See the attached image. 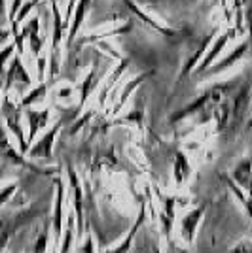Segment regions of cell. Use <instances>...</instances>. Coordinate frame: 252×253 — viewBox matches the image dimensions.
Segmentation results:
<instances>
[{
    "instance_id": "d6986e66",
    "label": "cell",
    "mask_w": 252,
    "mask_h": 253,
    "mask_svg": "<svg viewBox=\"0 0 252 253\" xmlns=\"http://www.w3.org/2000/svg\"><path fill=\"white\" fill-rule=\"evenodd\" d=\"M13 51H15V42L13 43H8L2 51H0V72L4 70V64L10 61V57L13 55Z\"/></svg>"
},
{
    "instance_id": "ba28073f",
    "label": "cell",
    "mask_w": 252,
    "mask_h": 253,
    "mask_svg": "<svg viewBox=\"0 0 252 253\" xmlns=\"http://www.w3.org/2000/svg\"><path fill=\"white\" fill-rule=\"evenodd\" d=\"M63 215V185L57 179V201H55V213H53V231H55V242L61 238V217Z\"/></svg>"
},
{
    "instance_id": "4fadbf2b",
    "label": "cell",
    "mask_w": 252,
    "mask_h": 253,
    "mask_svg": "<svg viewBox=\"0 0 252 253\" xmlns=\"http://www.w3.org/2000/svg\"><path fill=\"white\" fill-rule=\"evenodd\" d=\"M126 4H127V6H129V10L133 11V13H135V15H137V17H140V19H142V21H146L148 25H150V27H152V29H158V31L161 32V34H165V36H175V32H173V31H169V29H165V27H161V25H159V23L152 21V19H148L146 15H144V13H142V11L138 10V8H137V6H135V4H133V2H131V0H126Z\"/></svg>"
},
{
    "instance_id": "5b68a950",
    "label": "cell",
    "mask_w": 252,
    "mask_h": 253,
    "mask_svg": "<svg viewBox=\"0 0 252 253\" xmlns=\"http://www.w3.org/2000/svg\"><path fill=\"white\" fill-rule=\"evenodd\" d=\"M89 4H91V0H78V2H76V8H74V13H72V23H70V29H68V40H66L68 47H70V43L74 42L76 34H78L82 23H84L85 13L89 10Z\"/></svg>"
},
{
    "instance_id": "9a60e30c",
    "label": "cell",
    "mask_w": 252,
    "mask_h": 253,
    "mask_svg": "<svg viewBox=\"0 0 252 253\" xmlns=\"http://www.w3.org/2000/svg\"><path fill=\"white\" fill-rule=\"evenodd\" d=\"M142 219H144V210H140V215H138V219L137 223L133 225V231H131V234L126 238V242L122 244L118 250H112V252H108V253H127V250H129V246H131V242H133V236H135V231H137L138 227L142 225Z\"/></svg>"
},
{
    "instance_id": "ac0fdd59",
    "label": "cell",
    "mask_w": 252,
    "mask_h": 253,
    "mask_svg": "<svg viewBox=\"0 0 252 253\" xmlns=\"http://www.w3.org/2000/svg\"><path fill=\"white\" fill-rule=\"evenodd\" d=\"M27 40H29V45H31V51L34 53L36 57H40V51H42V47H44V38L40 36V31L31 32V34L27 36Z\"/></svg>"
},
{
    "instance_id": "484cf974",
    "label": "cell",
    "mask_w": 252,
    "mask_h": 253,
    "mask_svg": "<svg viewBox=\"0 0 252 253\" xmlns=\"http://www.w3.org/2000/svg\"><path fill=\"white\" fill-rule=\"evenodd\" d=\"M0 95H2V84H0Z\"/></svg>"
},
{
    "instance_id": "3957f363",
    "label": "cell",
    "mask_w": 252,
    "mask_h": 253,
    "mask_svg": "<svg viewBox=\"0 0 252 253\" xmlns=\"http://www.w3.org/2000/svg\"><path fill=\"white\" fill-rule=\"evenodd\" d=\"M247 49H249V42H243V43H239L233 51L224 59V61H220V63H216V64H210L209 68L203 72L201 76H216V74H220V72H224V70H228L231 64H235L239 59H243L245 57V53H247Z\"/></svg>"
},
{
    "instance_id": "44dd1931",
    "label": "cell",
    "mask_w": 252,
    "mask_h": 253,
    "mask_svg": "<svg viewBox=\"0 0 252 253\" xmlns=\"http://www.w3.org/2000/svg\"><path fill=\"white\" fill-rule=\"evenodd\" d=\"M70 227H72V215H68V231H66V234H64L63 246H61V252L59 253L70 252V246H72V231H70Z\"/></svg>"
},
{
    "instance_id": "5bb4252c",
    "label": "cell",
    "mask_w": 252,
    "mask_h": 253,
    "mask_svg": "<svg viewBox=\"0 0 252 253\" xmlns=\"http://www.w3.org/2000/svg\"><path fill=\"white\" fill-rule=\"evenodd\" d=\"M199 215H201V210H193L191 213L186 215V219H184V223H182V232H184L186 240H191L193 231H195V223L199 221Z\"/></svg>"
},
{
    "instance_id": "ffe728a7",
    "label": "cell",
    "mask_w": 252,
    "mask_h": 253,
    "mask_svg": "<svg viewBox=\"0 0 252 253\" xmlns=\"http://www.w3.org/2000/svg\"><path fill=\"white\" fill-rule=\"evenodd\" d=\"M46 246H48V229L38 234V238L34 240V250L32 253H46Z\"/></svg>"
},
{
    "instance_id": "6da1fadb",
    "label": "cell",
    "mask_w": 252,
    "mask_h": 253,
    "mask_svg": "<svg viewBox=\"0 0 252 253\" xmlns=\"http://www.w3.org/2000/svg\"><path fill=\"white\" fill-rule=\"evenodd\" d=\"M34 215V211H19L13 215H0V250H4V246L8 244L13 231H17L23 223H27Z\"/></svg>"
},
{
    "instance_id": "7c38bea8",
    "label": "cell",
    "mask_w": 252,
    "mask_h": 253,
    "mask_svg": "<svg viewBox=\"0 0 252 253\" xmlns=\"http://www.w3.org/2000/svg\"><path fill=\"white\" fill-rule=\"evenodd\" d=\"M46 91H48V85L46 84H40L38 87H34L31 93L21 100V108H31L32 104L40 102L44 96H46Z\"/></svg>"
},
{
    "instance_id": "e0dca14e",
    "label": "cell",
    "mask_w": 252,
    "mask_h": 253,
    "mask_svg": "<svg viewBox=\"0 0 252 253\" xmlns=\"http://www.w3.org/2000/svg\"><path fill=\"white\" fill-rule=\"evenodd\" d=\"M148 76H150V74H140V76L137 78V80H133L131 84H127L126 91H124V95H122V98H120V102H118V106H116V112H118V110H120L122 106L126 104V100H127V96H129V93H133V89H135V87H138V85L142 84V82L146 80Z\"/></svg>"
},
{
    "instance_id": "7a4b0ae2",
    "label": "cell",
    "mask_w": 252,
    "mask_h": 253,
    "mask_svg": "<svg viewBox=\"0 0 252 253\" xmlns=\"http://www.w3.org/2000/svg\"><path fill=\"white\" fill-rule=\"evenodd\" d=\"M233 34H235V31H233V29H230L228 32H224V34H220V36H216V40L210 43L209 53H207V55H203V59L199 61V66L195 68V76H201L205 70H207V68H209L210 64H214L216 57H218L222 49L228 45V42L233 38Z\"/></svg>"
},
{
    "instance_id": "8fae6325",
    "label": "cell",
    "mask_w": 252,
    "mask_h": 253,
    "mask_svg": "<svg viewBox=\"0 0 252 253\" xmlns=\"http://www.w3.org/2000/svg\"><path fill=\"white\" fill-rule=\"evenodd\" d=\"M209 43H210V36H207V38H203L199 42V45H197V49H195V53L189 57L188 61H186V64H184V68H182V74H180V78H186V76L191 72V68L197 64V61H201L203 59V51L209 47Z\"/></svg>"
},
{
    "instance_id": "52a82bcc",
    "label": "cell",
    "mask_w": 252,
    "mask_h": 253,
    "mask_svg": "<svg viewBox=\"0 0 252 253\" xmlns=\"http://www.w3.org/2000/svg\"><path fill=\"white\" fill-rule=\"evenodd\" d=\"M13 82H21L25 85L31 84V78H29V74H27V70H25V66L21 63V55H15L11 59L8 74H6V87H10Z\"/></svg>"
},
{
    "instance_id": "277c9868",
    "label": "cell",
    "mask_w": 252,
    "mask_h": 253,
    "mask_svg": "<svg viewBox=\"0 0 252 253\" xmlns=\"http://www.w3.org/2000/svg\"><path fill=\"white\" fill-rule=\"evenodd\" d=\"M59 128H61V121L57 123V125L53 126L52 130H48L46 134H44V138L34 146V148H31L27 153L31 155L32 159L36 157H50L52 155V146H53V140H55V136H57V132H59Z\"/></svg>"
},
{
    "instance_id": "8992f818",
    "label": "cell",
    "mask_w": 252,
    "mask_h": 253,
    "mask_svg": "<svg viewBox=\"0 0 252 253\" xmlns=\"http://www.w3.org/2000/svg\"><path fill=\"white\" fill-rule=\"evenodd\" d=\"M25 116H27V121H29V144H31L34 136H36V132L46 126L48 123V119H50V110H42V112H36V110H31V108H27V112H25Z\"/></svg>"
},
{
    "instance_id": "cb8c5ba5",
    "label": "cell",
    "mask_w": 252,
    "mask_h": 253,
    "mask_svg": "<svg viewBox=\"0 0 252 253\" xmlns=\"http://www.w3.org/2000/svg\"><path fill=\"white\" fill-rule=\"evenodd\" d=\"M44 70H46V59H44V57H38V80H40V82L44 80Z\"/></svg>"
},
{
    "instance_id": "2e32d148",
    "label": "cell",
    "mask_w": 252,
    "mask_h": 253,
    "mask_svg": "<svg viewBox=\"0 0 252 253\" xmlns=\"http://www.w3.org/2000/svg\"><path fill=\"white\" fill-rule=\"evenodd\" d=\"M95 84H97V70H91L89 72V76L85 78V82H84V85H82V98H80V106L84 104L85 102V98L89 96V93H91V89L95 87Z\"/></svg>"
},
{
    "instance_id": "603a6c76",
    "label": "cell",
    "mask_w": 252,
    "mask_h": 253,
    "mask_svg": "<svg viewBox=\"0 0 252 253\" xmlns=\"http://www.w3.org/2000/svg\"><path fill=\"white\" fill-rule=\"evenodd\" d=\"M231 253H252V244L251 242H243L239 244Z\"/></svg>"
},
{
    "instance_id": "9c48e42d",
    "label": "cell",
    "mask_w": 252,
    "mask_h": 253,
    "mask_svg": "<svg viewBox=\"0 0 252 253\" xmlns=\"http://www.w3.org/2000/svg\"><path fill=\"white\" fill-rule=\"evenodd\" d=\"M251 167H252V161L251 159H247V161H243L237 165V169H235V179H237V183L245 187L247 191H251L252 193V172H251Z\"/></svg>"
},
{
    "instance_id": "d4e9b609",
    "label": "cell",
    "mask_w": 252,
    "mask_h": 253,
    "mask_svg": "<svg viewBox=\"0 0 252 253\" xmlns=\"http://www.w3.org/2000/svg\"><path fill=\"white\" fill-rule=\"evenodd\" d=\"M6 21V0H0V25Z\"/></svg>"
},
{
    "instance_id": "30bf717a",
    "label": "cell",
    "mask_w": 252,
    "mask_h": 253,
    "mask_svg": "<svg viewBox=\"0 0 252 253\" xmlns=\"http://www.w3.org/2000/svg\"><path fill=\"white\" fill-rule=\"evenodd\" d=\"M68 178L72 181V189H74V206H76V213H78V234L84 232V217H82V191H80V183L78 178L72 170H68Z\"/></svg>"
},
{
    "instance_id": "7402d4cb",
    "label": "cell",
    "mask_w": 252,
    "mask_h": 253,
    "mask_svg": "<svg viewBox=\"0 0 252 253\" xmlns=\"http://www.w3.org/2000/svg\"><path fill=\"white\" fill-rule=\"evenodd\" d=\"M15 187H17L15 183H10V185H6L4 189L0 191V208H2L6 202L10 201V197L13 195V193H15Z\"/></svg>"
}]
</instances>
